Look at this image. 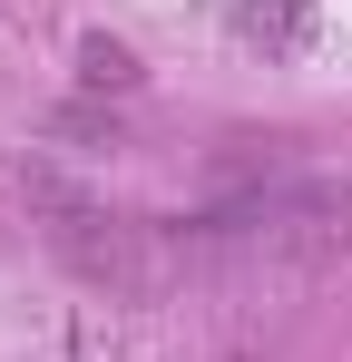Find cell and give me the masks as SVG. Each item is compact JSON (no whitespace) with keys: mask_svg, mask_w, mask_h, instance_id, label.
Segmentation results:
<instances>
[{"mask_svg":"<svg viewBox=\"0 0 352 362\" xmlns=\"http://www.w3.org/2000/svg\"><path fill=\"white\" fill-rule=\"evenodd\" d=\"M88 78H98V88H127V78H137V59H127L117 40H88Z\"/></svg>","mask_w":352,"mask_h":362,"instance_id":"6da1fadb","label":"cell"}]
</instances>
